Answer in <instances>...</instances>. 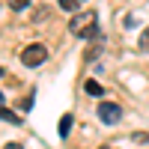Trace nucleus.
I'll return each instance as SVG.
<instances>
[{
    "label": "nucleus",
    "instance_id": "nucleus-15",
    "mask_svg": "<svg viewBox=\"0 0 149 149\" xmlns=\"http://www.w3.org/2000/svg\"><path fill=\"white\" fill-rule=\"evenodd\" d=\"M78 3H84V0H78Z\"/></svg>",
    "mask_w": 149,
    "mask_h": 149
},
{
    "label": "nucleus",
    "instance_id": "nucleus-2",
    "mask_svg": "<svg viewBox=\"0 0 149 149\" xmlns=\"http://www.w3.org/2000/svg\"><path fill=\"white\" fill-rule=\"evenodd\" d=\"M45 60H48V48H45V45H39V42H36V45H27V48L21 51V63L27 66V69L42 66Z\"/></svg>",
    "mask_w": 149,
    "mask_h": 149
},
{
    "label": "nucleus",
    "instance_id": "nucleus-11",
    "mask_svg": "<svg viewBox=\"0 0 149 149\" xmlns=\"http://www.w3.org/2000/svg\"><path fill=\"white\" fill-rule=\"evenodd\" d=\"M3 149H24V146H21V143H6Z\"/></svg>",
    "mask_w": 149,
    "mask_h": 149
},
{
    "label": "nucleus",
    "instance_id": "nucleus-10",
    "mask_svg": "<svg viewBox=\"0 0 149 149\" xmlns=\"http://www.w3.org/2000/svg\"><path fill=\"white\" fill-rule=\"evenodd\" d=\"M30 107H33V95H27V98L21 102V110H30Z\"/></svg>",
    "mask_w": 149,
    "mask_h": 149
},
{
    "label": "nucleus",
    "instance_id": "nucleus-4",
    "mask_svg": "<svg viewBox=\"0 0 149 149\" xmlns=\"http://www.w3.org/2000/svg\"><path fill=\"white\" fill-rule=\"evenodd\" d=\"M0 119H3V122H12V125H21V116L15 113V110L3 107V104H0Z\"/></svg>",
    "mask_w": 149,
    "mask_h": 149
},
{
    "label": "nucleus",
    "instance_id": "nucleus-9",
    "mask_svg": "<svg viewBox=\"0 0 149 149\" xmlns=\"http://www.w3.org/2000/svg\"><path fill=\"white\" fill-rule=\"evenodd\" d=\"M27 3H30V0H9V6L15 9V12H18V9H24V6H27Z\"/></svg>",
    "mask_w": 149,
    "mask_h": 149
},
{
    "label": "nucleus",
    "instance_id": "nucleus-12",
    "mask_svg": "<svg viewBox=\"0 0 149 149\" xmlns=\"http://www.w3.org/2000/svg\"><path fill=\"white\" fill-rule=\"evenodd\" d=\"M0 104H3V93H0Z\"/></svg>",
    "mask_w": 149,
    "mask_h": 149
},
{
    "label": "nucleus",
    "instance_id": "nucleus-1",
    "mask_svg": "<svg viewBox=\"0 0 149 149\" xmlns=\"http://www.w3.org/2000/svg\"><path fill=\"white\" fill-rule=\"evenodd\" d=\"M69 33L81 36V39H93L98 36V18L93 9H84V12H74L72 21H69Z\"/></svg>",
    "mask_w": 149,
    "mask_h": 149
},
{
    "label": "nucleus",
    "instance_id": "nucleus-13",
    "mask_svg": "<svg viewBox=\"0 0 149 149\" xmlns=\"http://www.w3.org/2000/svg\"><path fill=\"white\" fill-rule=\"evenodd\" d=\"M0 78H3V66H0Z\"/></svg>",
    "mask_w": 149,
    "mask_h": 149
},
{
    "label": "nucleus",
    "instance_id": "nucleus-7",
    "mask_svg": "<svg viewBox=\"0 0 149 149\" xmlns=\"http://www.w3.org/2000/svg\"><path fill=\"white\" fill-rule=\"evenodd\" d=\"M84 90L90 93V95H102V84H95V81H86V84H84Z\"/></svg>",
    "mask_w": 149,
    "mask_h": 149
},
{
    "label": "nucleus",
    "instance_id": "nucleus-3",
    "mask_svg": "<svg viewBox=\"0 0 149 149\" xmlns=\"http://www.w3.org/2000/svg\"><path fill=\"white\" fill-rule=\"evenodd\" d=\"M98 119H102L104 125H116V122L122 119V107L113 104V102H102L98 104Z\"/></svg>",
    "mask_w": 149,
    "mask_h": 149
},
{
    "label": "nucleus",
    "instance_id": "nucleus-14",
    "mask_svg": "<svg viewBox=\"0 0 149 149\" xmlns=\"http://www.w3.org/2000/svg\"><path fill=\"white\" fill-rule=\"evenodd\" d=\"M98 149H110V146H98Z\"/></svg>",
    "mask_w": 149,
    "mask_h": 149
},
{
    "label": "nucleus",
    "instance_id": "nucleus-5",
    "mask_svg": "<svg viewBox=\"0 0 149 149\" xmlns=\"http://www.w3.org/2000/svg\"><path fill=\"white\" fill-rule=\"evenodd\" d=\"M69 131H72V113H66L60 119V137H69Z\"/></svg>",
    "mask_w": 149,
    "mask_h": 149
},
{
    "label": "nucleus",
    "instance_id": "nucleus-8",
    "mask_svg": "<svg viewBox=\"0 0 149 149\" xmlns=\"http://www.w3.org/2000/svg\"><path fill=\"white\" fill-rule=\"evenodd\" d=\"M57 3L63 6L66 12H74V9H78V0H57Z\"/></svg>",
    "mask_w": 149,
    "mask_h": 149
},
{
    "label": "nucleus",
    "instance_id": "nucleus-6",
    "mask_svg": "<svg viewBox=\"0 0 149 149\" xmlns=\"http://www.w3.org/2000/svg\"><path fill=\"white\" fill-rule=\"evenodd\" d=\"M137 48H140L143 54H149V27H146V30L140 33V42H137Z\"/></svg>",
    "mask_w": 149,
    "mask_h": 149
}]
</instances>
